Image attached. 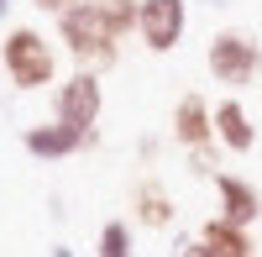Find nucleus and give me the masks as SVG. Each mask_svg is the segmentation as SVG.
Segmentation results:
<instances>
[{
    "instance_id": "f257e3e1",
    "label": "nucleus",
    "mask_w": 262,
    "mask_h": 257,
    "mask_svg": "<svg viewBox=\"0 0 262 257\" xmlns=\"http://www.w3.org/2000/svg\"><path fill=\"white\" fill-rule=\"evenodd\" d=\"M58 42L69 48V58L79 63V69H90V74L116 69V58H121V37L105 27V16H100L95 0H79L74 11L58 16Z\"/></svg>"
},
{
    "instance_id": "f03ea898",
    "label": "nucleus",
    "mask_w": 262,
    "mask_h": 257,
    "mask_svg": "<svg viewBox=\"0 0 262 257\" xmlns=\"http://www.w3.org/2000/svg\"><path fill=\"white\" fill-rule=\"evenodd\" d=\"M0 69L11 74L16 90H48L58 84V58L48 48V37L37 27H11L6 42H0Z\"/></svg>"
},
{
    "instance_id": "7ed1b4c3",
    "label": "nucleus",
    "mask_w": 262,
    "mask_h": 257,
    "mask_svg": "<svg viewBox=\"0 0 262 257\" xmlns=\"http://www.w3.org/2000/svg\"><path fill=\"white\" fill-rule=\"evenodd\" d=\"M205 63L215 84H226V90H247V84L262 74V42L247 37V32H215L210 48H205Z\"/></svg>"
},
{
    "instance_id": "20e7f679",
    "label": "nucleus",
    "mask_w": 262,
    "mask_h": 257,
    "mask_svg": "<svg viewBox=\"0 0 262 257\" xmlns=\"http://www.w3.org/2000/svg\"><path fill=\"white\" fill-rule=\"evenodd\" d=\"M100 105H105V90H100V74L79 69V74H69V79L58 84V95H53V116H58V121H69L74 132H90V137H95Z\"/></svg>"
},
{
    "instance_id": "39448f33",
    "label": "nucleus",
    "mask_w": 262,
    "mask_h": 257,
    "mask_svg": "<svg viewBox=\"0 0 262 257\" xmlns=\"http://www.w3.org/2000/svg\"><path fill=\"white\" fill-rule=\"evenodd\" d=\"M184 27H189V0H142L137 37L147 53H173L184 42Z\"/></svg>"
},
{
    "instance_id": "423d86ee",
    "label": "nucleus",
    "mask_w": 262,
    "mask_h": 257,
    "mask_svg": "<svg viewBox=\"0 0 262 257\" xmlns=\"http://www.w3.org/2000/svg\"><path fill=\"white\" fill-rule=\"evenodd\" d=\"M173 142H179L184 153L215 142V111H210L205 95H184L179 105H173Z\"/></svg>"
},
{
    "instance_id": "0eeeda50",
    "label": "nucleus",
    "mask_w": 262,
    "mask_h": 257,
    "mask_svg": "<svg viewBox=\"0 0 262 257\" xmlns=\"http://www.w3.org/2000/svg\"><path fill=\"white\" fill-rule=\"evenodd\" d=\"M95 137L90 132H74L69 121H42V126H27V137H21V147H27L32 158H69V153H79V147H90Z\"/></svg>"
},
{
    "instance_id": "6e6552de",
    "label": "nucleus",
    "mask_w": 262,
    "mask_h": 257,
    "mask_svg": "<svg viewBox=\"0 0 262 257\" xmlns=\"http://www.w3.org/2000/svg\"><path fill=\"white\" fill-rule=\"evenodd\" d=\"M173 195L163 189V179H142L137 189H131V221L147 226V231H168L173 226Z\"/></svg>"
},
{
    "instance_id": "1a4fd4ad",
    "label": "nucleus",
    "mask_w": 262,
    "mask_h": 257,
    "mask_svg": "<svg viewBox=\"0 0 262 257\" xmlns=\"http://www.w3.org/2000/svg\"><path fill=\"white\" fill-rule=\"evenodd\" d=\"M215 195H221V216L236 226H252L262 216V195L257 184H247L242 174H215Z\"/></svg>"
},
{
    "instance_id": "9d476101",
    "label": "nucleus",
    "mask_w": 262,
    "mask_h": 257,
    "mask_svg": "<svg viewBox=\"0 0 262 257\" xmlns=\"http://www.w3.org/2000/svg\"><path fill=\"white\" fill-rule=\"evenodd\" d=\"M215 142H221L226 153H236V158L257 147V126H252L242 100H221V105H215Z\"/></svg>"
},
{
    "instance_id": "9b49d317",
    "label": "nucleus",
    "mask_w": 262,
    "mask_h": 257,
    "mask_svg": "<svg viewBox=\"0 0 262 257\" xmlns=\"http://www.w3.org/2000/svg\"><path fill=\"white\" fill-rule=\"evenodd\" d=\"M200 242H205L215 257H252V252H257V247H252V231L236 226V221H226V216H210V221L200 226Z\"/></svg>"
},
{
    "instance_id": "f8f14e48",
    "label": "nucleus",
    "mask_w": 262,
    "mask_h": 257,
    "mask_svg": "<svg viewBox=\"0 0 262 257\" xmlns=\"http://www.w3.org/2000/svg\"><path fill=\"white\" fill-rule=\"evenodd\" d=\"M100 16H105V27H111L116 37H131L137 32V21H142V0H95Z\"/></svg>"
},
{
    "instance_id": "ddd939ff",
    "label": "nucleus",
    "mask_w": 262,
    "mask_h": 257,
    "mask_svg": "<svg viewBox=\"0 0 262 257\" xmlns=\"http://www.w3.org/2000/svg\"><path fill=\"white\" fill-rule=\"evenodd\" d=\"M100 257H137V252H131V226H126V221H105V231H100Z\"/></svg>"
},
{
    "instance_id": "4468645a",
    "label": "nucleus",
    "mask_w": 262,
    "mask_h": 257,
    "mask_svg": "<svg viewBox=\"0 0 262 257\" xmlns=\"http://www.w3.org/2000/svg\"><path fill=\"white\" fill-rule=\"evenodd\" d=\"M189 168H194L200 179H215V174H221V163H215V142H210V147H194V153H189Z\"/></svg>"
},
{
    "instance_id": "2eb2a0df",
    "label": "nucleus",
    "mask_w": 262,
    "mask_h": 257,
    "mask_svg": "<svg viewBox=\"0 0 262 257\" xmlns=\"http://www.w3.org/2000/svg\"><path fill=\"white\" fill-rule=\"evenodd\" d=\"M32 6H37V11H48V16H63V11H74L79 0H32Z\"/></svg>"
},
{
    "instance_id": "dca6fc26",
    "label": "nucleus",
    "mask_w": 262,
    "mask_h": 257,
    "mask_svg": "<svg viewBox=\"0 0 262 257\" xmlns=\"http://www.w3.org/2000/svg\"><path fill=\"white\" fill-rule=\"evenodd\" d=\"M179 257H215V252H210V247H205V242H200V237H194V242H189V247H184V252H179Z\"/></svg>"
},
{
    "instance_id": "f3484780",
    "label": "nucleus",
    "mask_w": 262,
    "mask_h": 257,
    "mask_svg": "<svg viewBox=\"0 0 262 257\" xmlns=\"http://www.w3.org/2000/svg\"><path fill=\"white\" fill-rule=\"evenodd\" d=\"M53 257H74V252H69V247H53Z\"/></svg>"
},
{
    "instance_id": "a211bd4d",
    "label": "nucleus",
    "mask_w": 262,
    "mask_h": 257,
    "mask_svg": "<svg viewBox=\"0 0 262 257\" xmlns=\"http://www.w3.org/2000/svg\"><path fill=\"white\" fill-rule=\"evenodd\" d=\"M6 11H11V0H0V16H6Z\"/></svg>"
}]
</instances>
